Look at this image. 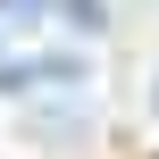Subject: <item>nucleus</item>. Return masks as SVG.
<instances>
[{"mask_svg":"<svg viewBox=\"0 0 159 159\" xmlns=\"http://www.w3.org/2000/svg\"><path fill=\"white\" fill-rule=\"evenodd\" d=\"M59 17L67 25H101V0H59Z\"/></svg>","mask_w":159,"mask_h":159,"instance_id":"2","label":"nucleus"},{"mask_svg":"<svg viewBox=\"0 0 159 159\" xmlns=\"http://www.w3.org/2000/svg\"><path fill=\"white\" fill-rule=\"evenodd\" d=\"M17 134L42 143V151H67V143L92 134V101H34V109L17 117Z\"/></svg>","mask_w":159,"mask_h":159,"instance_id":"1","label":"nucleus"}]
</instances>
